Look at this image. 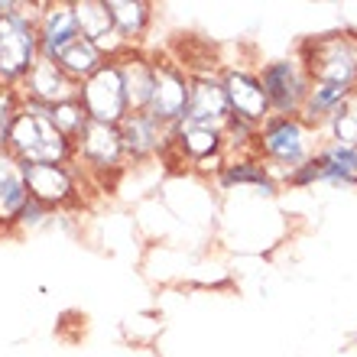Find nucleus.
I'll return each instance as SVG.
<instances>
[{
    "label": "nucleus",
    "mask_w": 357,
    "mask_h": 357,
    "mask_svg": "<svg viewBox=\"0 0 357 357\" xmlns=\"http://www.w3.org/2000/svg\"><path fill=\"white\" fill-rule=\"evenodd\" d=\"M221 182H225V185H257V188H264L266 195L273 192L270 176H266V169L257 166V162H234V166H227Z\"/></svg>",
    "instance_id": "23"
},
{
    "label": "nucleus",
    "mask_w": 357,
    "mask_h": 357,
    "mask_svg": "<svg viewBox=\"0 0 357 357\" xmlns=\"http://www.w3.org/2000/svg\"><path fill=\"white\" fill-rule=\"evenodd\" d=\"M78 137H82V156L91 162L94 169H111V166H117V162H121L123 143H121L117 127H111V123L88 121L85 130L78 133Z\"/></svg>",
    "instance_id": "12"
},
{
    "label": "nucleus",
    "mask_w": 357,
    "mask_h": 357,
    "mask_svg": "<svg viewBox=\"0 0 357 357\" xmlns=\"http://www.w3.org/2000/svg\"><path fill=\"white\" fill-rule=\"evenodd\" d=\"M56 66L62 68L68 78H91L94 72L104 66V62H101V49L94 46V43H88V39L78 36L72 46H66L62 52H59Z\"/></svg>",
    "instance_id": "19"
},
{
    "label": "nucleus",
    "mask_w": 357,
    "mask_h": 357,
    "mask_svg": "<svg viewBox=\"0 0 357 357\" xmlns=\"http://www.w3.org/2000/svg\"><path fill=\"white\" fill-rule=\"evenodd\" d=\"M17 172V160L7 153V146H0V188L7 185V178Z\"/></svg>",
    "instance_id": "28"
},
{
    "label": "nucleus",
    "mask_w": 357,
    "mask_h": 357,
    "mask_svg": "<svg viewBox=\"0 0 357 357\" xmlns=\"http://www.w3.org/2000/svg\"><path fill=\"white\" fill-rule=\"evenodd\" d=\"M7 13H13V3H0V17H7Z\"/></svg>",
    "instance_id": "29"
},
{
    "label": "nucleus",
    "mask_w": 357,
    "mask_h": 357,
    "mask_svg": "<svg viewBox=\"0 0 357 357\" xmlns=\"http://www.w3.org/2000/svg\"><path fill=\"white\" fill-rule=\"evenodd\" d=\"M260 85L270 107H276L282 117L296 114L309 98V78L296 62H270L260 75Z\"/></svg>",
    "instance_id": "5"
},
{
    "label": "nucleus",
    "mask_w": 357,
    "mask_h": 357,
    "mask_svg": "<svg viewBox=\"0 0 357 357\" xmlns=\"http://www.w3.org/2000/svg\"><path fill=\"white\" fill-rule=\"evenodd\" d=\"M20 176H23V185H26L29 198L39 202L43 208L52 205H66L72 192H75V182H72V172L56 166V162H17Z\"/></svg>",
    "instance_id": "7"
},
{
    "label": "nucleus",
    "mask_w": 357,
    "mask_h": 357,
    "mask_svg": "<svg viewBox=\"0 0 357 357\" xmlns=\"http://www.w3.org/2000/svg\"><path fill=\"white\" fill-rule=\"evenodd\" d=\"M78 39V26H75V13L72 7H56L49 10L46 20H43V29H39V49H43V59H52L56 62L59 52L66 46H72Z\"/></svg>",
    "instance_id": "14"
},
{
    "label": "nucleus",
    "mask_w": 357,
    "mask_h": 357,
    "mask_svg": "<svg viewBox=\"0 0 357 357\" xmlns=\"http://www.w3.org/2000/svg\"><path fill=\"white\" fill-rule=\"evenodd\" d=\"M7 153L17 156L20 162H62L72 153L68 140L52 127L49 121V107L39 101H29L13 114L10 127L3 130Z\"/></svg>",
    "instance_id": "1"
},
{
    "label": "nucleus",
    "mask_w": 357,
    "mask_h": 357,
    "mask_svg": "<svg viewBox=\"0 0 357 357\" xmlns=\"http://www.w3.org/2000/svg\"><path fill=\"white\" fill-rule=\"evenodd\" d=\"M26 198L29 192L23 185V176H20V166H17V172L7 178V185L0 188V218H17V211L26 205Z\"/></svg>",
    "instance_id": "24"
},
{
    "label": "nucleus",
    "mask_w": 357,
    "mask_h": 357,
    "mask_svg": "<svg viewBox=\"0 0 357 357\" xmlns=\"http://www.w3.org/2000/svg\"><path fill=\"white\" fill-rule=\"evenodd\" d=\"M227 117H231V111H227L225 88L218 85L215 78H198V82L188 85V104H185V117L182 121L218 127Z\"/></svg>",
    "instance_id": "10"
},
{
    "label": "nucleus",
    "mask_w": 357,
    "mask_h": 357,
    "mask_svg": "<svg viewBox=\"0 0 357 357\" xmlns=\"http://www.w3.org/2000/svg\"><path fill=\"white\" fill-rule=\"evenodd\" d=\"M312 166H315V176L328 178V182H344V185L357 182V150L351 146H331V150L319 153Z\"/></svg>",
    "instance_id": "18"
},
{
    "label": "nucleus",
    "mask_w": 357,
    "mask_h": 357,
    "mask_svg": "<svg viewBox=\"0 0 357 357\" xmlns=\"http://www.w3.org/2000/svg\"><path fill=\"white\" fill-rule=\"evenodd\" d=\"M46 218V208L39 205V202H33V198H26V205L17 211V221L20 225H39Z\"/></svg>",
    "instance_id": "26"
},
{
    "label": "nucleus",
    "mask_w": 357,
    "mask_h": 357,
    "mask_svg": "<svg viewBox=\"0 0 357 357\" xmlns=\"http://www.w3.org/2000/svg\"><path fill=\"white\" fill-rule=\"evenodd\" d=\"M36 49L39 36L23 13L13 10L0 17V75L7 82L29 75V68L36 66Z\"/></svg>",
    "instance_id": "3"
},
{
    "label": "nucleus",
    "mask_w": 357,
    "mask_h": 357,
    "mask_svg": "<svg viewBox=\"0 0 357 357\" xmlns=\"http://www.w3.org/2000/svg\"><path fill=\"white\" fill-rule=\"evenodd\" d=\"M107 13H111L114 29H121L123 39H137L146 29V20H150V7L137 0V3H127V0H111L107 3Z\"/></svg>",
    "instance_id": "20"
},
{
    "label": "nucleus",
    "mask_w": 357,
    "mask_h": 357,
    "mask_svg": "<svg viewBox=\"0 0 357 357\" xmlns=\"http://www.w3.org/2000/svg\"><path fill=\"white\" fill-rule=\"evenodd\" d=\"M26 85H29L33 101L46 104V107H56V104L72 101V98H75V88H72L68 75L56 66V62H52V59H43V56L36 59V66L29 68Z\"/></svg>",
    "instance_id": "11"
},
{
    "label": "nucleus",
    "mask_w": 357,
    "mask_h": 357,
    "mask_svg": "<svg viewBox=\"0 0 357 357\" xmlns=\"http://www.w3.org/2000/svg\"><path fill=\"white\" fill-rule=\"evenodd\" d=\"M331 130H335L338 146H351V150H357V107L344 104L338 114H331Z\"/></svg>",
    "instance_id": "25"
},
{
    "label": "nucleus",
    "mask_w": 357,
    "mask_h": 357,
    "mask_svg": "<svg viewBox=\"0 0 357 357\" xmlns=\"http://www.w3.org/2000/svg\"><path fill=\"white\" fill-rule=\"evenodd\" d=\"M260 146L270 160L282 162V166H296L309 160V143H305V127L296 117H276L264 127Z\"/></svg>",
    "instance_id": "8"
},
{
    "label": "nucleus",
    "mask_w": 357,
    "mask_h": 357,
    "mask_svg": "<svg viewBox=\"0 0 357 357\" xmlns=\"http://www.w3.org/2000/svg\"><path fill=\"white\" fill-rule=\"evenodd\" d=\"M305 52V78L315 85L354 88L357 82V46L348 36H321L302 46Z\"/></svg>",
    "instance_id": "2"
},
{
    "label": "nucleus",
    "mask_w": 357,
    "mask_h": 357,
    "mask_svg": "<svg viewBox=\"0 0 357 357\" xmlns=\"http://www.w3.org/2000/svg\"><path fill=\"white\" fill-rule=\"evenodd\" d=\"M117 133H121V143L123 150L133 153V156H150L162 146V123L153 121L146 111H137V114H127L121 123H117Z\"/></svg>",
    "instance_id": "13"
},
{
    "label": "nucleus",
    "mask_w": 357,
    "mask_h": 357,
    "mask_svg": "<svg viewBox=\"0 0 357 357\" xmlns=\"http://www.w3.org/2000/svg\"><path fill=\"white\" fill-rule=\"evenodd\" d=\"M351 94L354 88H338V85H315L309 88V98H305V111L309 117H331V114H338L344 104L351 101Z\"/></svg>",
    "instance_id": "21"
},
{
    "label": "nucleus",
    "mask_w": 357,
    "mask_h": 357,
    "mask_svg": "<svg viewBox=\"0 0 357 357\" xmlns=\"http://www.w3.org/2000/svg\"><path fill=\"white\" fill-rule=\"evenodd\" d=\"M221 88H225L231 117H237V121H244V123H257L266 117L270 101H266L264 85H260L257 75H250V72H231L221 82Z\"/></svg>",
    "instance_id": "9"
},
{
    "label": "nucleus",
    "mask_w": 357,
    "mask_h": 357,
    "mask_svg": "<svg viewBox=\"0 0 357 357\" xmlns=\"http://www.w3.org/2000/svg\"><path fill=\"white\" fill-rule=\"evenodd\" d=\"M75 13V26H78V36L94 43V46L101 49L107 43V36L114 33V23H111V13H107V3L101 0H82L72 7Z\"/></svg>",
    "instance_id": "16"
},
{
    "label": "nucleus",
    "mask_w": 357,
    "mask_h": 357,
    "mask_svg": "<svg viewBox=\"0 0 357 357\" xmlns=\"http://www.w3.org/2000/svg\"><path fill=\"white\" fill-rule=\"evenodd\" d=\"M13 114H17V98H13V91H0V133L10 127Z\"/></svg>",
    "instance_id": "27"
},
{
    "label": "nucleus",
    "mask_w": 357,
    "mask_h": 357,
    "mask_svg": "<svg viewBox=\"0 0 357 357\" xmlns=\"http://www.w3.org/2000/svg\"><path fill=\"white\" fill-rule=\"evenodd\" d=\"M221 140H225L221 127H205V123L182 121L176 130L178 150L185 153L188 160H208V156H215V153L221 150Z\"/></svg>",
    "instance_id": "15"
},
{
    "label": "nucleus",
    "mask_w": 357,
    "mask_h": 357,
    "mask_svg": "<svg viewBox=\"0 0 357 357\" xmlns=\"http://www.w3.org/2000/svg\"><path fill=\"white\" fill-rule=\"evenodd\" d=\"M82 107H85L88 121L98 123H117L123 121V111H127V94H123V78L117 62H107L94 72L91 78L82 88Z\"/></svg>",
    "instance_id": "4"
},
{
    "label": "nucleus",
    "mask_w": 357,
    "mask_h": 357,
    "mask_svg": "<svg viewBox=\"0 0 357 357\" xmlns=\"http://www.w3.org/2000/svg\"><path fill=\"white\" fill-rule=\"evenodd\" d=\"M49 121H52V127L68 140V137H78V133L85 130L88 114H85V107H82V101L72 98V101H62V104H56V107H49Z\"/></svg>",
    "instance_id": "22"
},
{
    "label": "nucleus",
    "mask_w": 357,
    "mask_h": 357,
    "mask_svg": "<svg viewBox=\"0 0 357 357\" xmlns=\"http://www.w3.org/2000/svg\"><path fill=\"white\" fill-rule=\"evenodd\" d=\"M123 78V94H127V104L137 111H146L153 94V66L143 62V59H127V62H117Z\"/></svg>",
    "instance_id": "17"
},
{
    "label": "nucleus",
    "mask_w": 357,
    "mask_h": 357,
    "mask_svg": "<svg viewBox=\"0 0 357 357\" xmlns=\"http://www.w3.org/2000/svg\"><path fill=\"white\" fill-rule=\"evenodd\" d=\"M188 82L176 66H153V94L146 104V114L153 121L169 123L185 117V104H188Z\"/></svg>",
    "instance_id": "6"
}]
</instances>
